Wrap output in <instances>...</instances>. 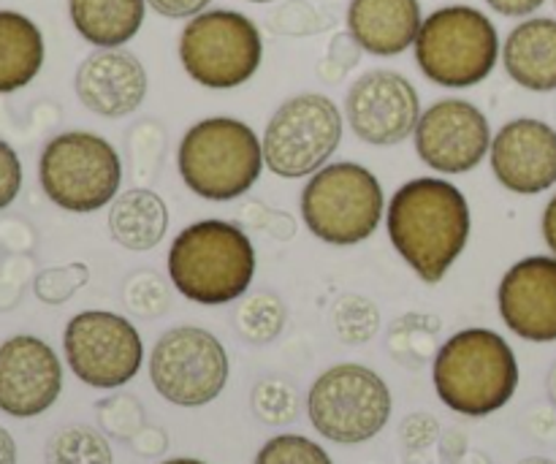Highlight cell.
I'll return each mask as SVG.
<instances>
[{
  "label": "cell",
  "instance_id": "cell-1",
  "mask_svg": "<svg viewBox=\"0 0 556 464\" xmlns=\"http://www.w3.org/2000/svg\"><path fill=\"white\" fill-rule=\"evenodd\" d=\"M386 226L405 264L434 286L470 239V204L448 179L416 177L391 196Z\"/></svg>",
  "mask_w": 556,
  "mask_h": 464
},
{
  "label": "cell",
  "instance_id": "cell-2",
  "mask_svg": "<svg viewBox=\"0 0 556 464\" xmlns=\"http://www.w3.org/2000/svg\"><path fill=\"white\" fill-rule=\"evenodd\" d=\"M166 261L172 286L206 308L242 299L255 275V248L244 228L217 217L182 228Z\"/></svg>",
  "mask_w": 556,
  "mask_h": 464
},
{
  "label": "cell",
  "instance_id": "cell-3",
  "mask_svg": "<svg viewBox=\"0 0 556 464\" xmlns=\"http://www.w3.org/2000/svg\"><path fill=\"white\" fill-rule=\"evenodd\" d=\"M432 378L445 407L467 418H486L514 400L519 362L497 331L462 329L440 346Z\"/></svg>",
  "mask_w": 556,
  "mask_h": 464
},
{
  "label": "cell",
  "instance_id": "cell-4",
  "mask_svg": "<svg viewBox=\"0 0 556 464\" xmlns=\"http://www.w3.org/2000/svg\"><path fill=\"white\" fill-rule=\"evenodd\" d=\"M264 145L237 117H206L185 130L177 168L185 188L204 201H233L264 174Z\"/></svg>",
  "mask_w": 556,
  "mask_h": 464
},
{
  "label": "cell",
  "instance_id": "cell-5",
  "mask_svg": "<svg viewBox=\"0 0 556 464\" xmlns=\"http://www.w3.org/2000/svg\"><path fill=\"white\" fill-rule=\"evenodd\" d=\"M413 49L421 74L448 90L481 85L503 58L497 25L481 9L462 3L424 16Z\"/></svg>",
  "mask_w": 556,
  "mask_h": 464
},
{
  "label": "cell",
  "instance_id": "cell-6",
  "mask_svg": "<svg viewBox=\"0 0 556 464\" xmlns=\"http://www.w3.org/2000/svg\"><path fill=\"white\" fill-rule=\"evenodd\" d=\"M179 63L206 90H237L264 63L261 27L242 11L206 9L179 33Z\"/></svg>",
  "mask_w": 556,
  "mask_h": 464
},
{
  "label": "cell",
  "instance_id": "cell-7",
  "mask_svg": "<svg viewBox=\"0 0 556 464\" xmlns=\"http://www.w3.org/2000/svg\"><path fill=\"white\" fill-rule=\"evenodd\" d=\"M383 188L367 166L329 163L302 190V221L320 242L334 248L362 244L383 221Z\"/></svg>",
  "mask_w": 556,
  "mask_h": 464
},
{
  "label": "cell",
  "instance_id": "cell-8",
  "mask_svg": "<svg viewBox=\"0 0 556 464\" xmlns=\"http://www.w3.org/2000/svg\"><path fill=\"white\" fill-rule=\"evenodd\" d=\"M38 183L54 206L87 215L117 199L123 161L103 136L68 130L43 147L38 158Z\"/></svg>",
  "mask_w": 556,
  "mask_h": 464
},
{
  "label": "cell",
  "instance_id": "cell-9",
  "mask_svg": "<svg viewBox=\"0 0 556 464\" xmlns=\"http://www.w3.org/2000/svg\"><path fill=\"white\" fill-rule=\"evenodd\" d=\"M391 391L364 364H337L318 375L307 394V416L315 432L340 446H358L383 432L391 418Z\"/></svg>",
  "mask_w": 556,
  "mask_h": 464
},
{
  "label": "cell",
  "instance_id": "cell-10",
  "mask_svg": "<svg viewBox=\"0 0 556 464\" xmlns=\"http://www.w3.org/2000/svg\"><path fill=\"white\" fill-rule=\"evenodd\" d=\"M342 112L324 92H299L277 106L266 123V168L277 177L302 179L329 163L342 141Z\"/></svg>",
  "mask_w": 556,
  "mask_h": 464
},
{
  "label": "cell",
  "instance_id": "cell-11",
  "mask_svg": "<svg viewBox=\"0 0 556 464\" xmlns=\"http://www.w3.org/2000/svg\"><path fill=\"white\" fill-rule=\"evenodd\" d=\"M150 378L157 394L172 405H210L228 384V353L212 331L177 326L152 348Z\"/></svg>",
  "mask_w": 556,
  "mask_h": 464
},
{
  "label": "cell",
  "instance_id": "cell-12",
  "mask_svg": "<svg viewBox=\"0 0 556 464\" xmlns=\"http://www.w3.org/2000/svg\"><path fill=\"white\" fill-rule=\"evenodd\" d=\"M63 348L71 373L92 389H119L136 378L144 362L136 326L106 310L74 315L65 326Z\"/></svg>",
  "mask_w": 556,
  "mask_h": 464
},
{
  "label": "cell",
  "instance_id": "cell-13",
  "mask_svg": "<svg viewBox=\"0 0 556 464\" xmlns=\"http://www.w3.org/2000/svg\"><path fill=\"white\" fill-rule=\"evenodd\" d=\"M416 152L438 174H467L492 150V128L481 109L465 98H440L416 125Z\"/></svg>",
  "mask_w": 556,
  "mask_h": 464
},
{
  "label": "cell",
  "instance_id": "cell-14",
  "mask_svg": "<svg viewBox=\"0 0 556 464\" xmlns=\"http://www.w3.org/2000/svg\"><path fill=\"white\" fill-rule=\"evenodd\" d=\"M345 117L364 145L394 147L416 134L421 98L400 71L372 68L358 76L348 90Z\"/></svg>",
  "mask_w": 556,
  "mask_h": 464
},
{
  "label": "cell",
  "instance_id": "cell-15",
  "mask_svg": "<svg viewBox=\"0 0 556 464\" xmlns=\"http://www.w3.org/2000/svg\"><path fill=\"white\" fill-rule=\"evenodd\" d=\"M63 364L33 335H16L0 346V411L11 418H36L58 402Z\"/></svg>",
  "mask_w": 556,
  "mask_h": 464
},
{
  "label": "cell",
  "instance_id": "cell-16",
  "mask_svg": "<svg viewBox=\"0 0 556 464\" xmlns=\"http://www.w3.org/2000/svg\"><path fill=\"white\" fill-rule=\"evenodd\" d=\"M489 163L505 190L538 196L556 185V128L535 117L505 123L492 139Z\"/></svg>",
  "mask_w": 556,
  "mask_h": 464
},
{
  "label": "cell",
  "instance_id": "cell-17",
  "mask_svg": "<svg viewBox=\"0 0 556 464\" xmlns=\"http://www.w3.org/2000/svg\"><path fill=\"white\" fill-rule=\"evenodd\" d=\"M500 315L521 340L556 342V255H530L510 266L497 288Z\"/></svg>",
  "mask_w": 556,
  "mask_h": 464
},
{
  "label": "cell",
  "instance_id": "cell-18",
  "mask_svg": "<svg viewBox=\"0 0 556 464\" xmlns=\"http://www.w3.org/2000/svg\"><path fill=\"white\" fill-rule=\"evenodd\" d=\"M74 90L87 112L119 120L144 103L150 79L141 60L128 49H96L76 68Z\"/></svg>",
  "mask_w": 556,
  "mask_h": 464
},
{
  "label": "cell",
  "instance_id": "cell-19",
  "mask_svg": "<svg viewBox=\"0 0 556 464\" xmlns=\"http://www.w3.org/2000/svg\"><path fill=\"white\" fill-rule=\"evenodd\" d=\"M345 22L364 52L396 58L416 43L424 14L418 0H351Z\"/></svg>",
  "mask_w": 556,
  "mask_h": 464
},
{
  "label": "cell",
  "instance_id": "cell-20",
  "mask_svg": "<svg viewBox=\"0 0 556 464\" xmlns=\"http://www.w3.org/2000/svg\"><path fill=\"white\" fill-rule=\"evenodd\" d=\"M505 74L530 92L556 90V20L527 16L503 43Z\"/></svg>",
  "mask_w": 556,
  "mask_h": 464
},
{
  "label": "cell",
  "instance_id": "cell-21",
  "mask_svg": "<svg viewBox=\"0 0 556 464\" xmlns=\"http://www.w3.org/2000/svg\"><path fill=\"white\" fill-rule=\"evenodd\" d=\"M168 231V206L155 190L130 188L109 206V234L119 248L144 253L157 248Z\"/></svg>",
  "mask_w": 556,
  "mask_h": 464
},
{
  "label": "cell",
  "instance_id": "cell-22",
  "mask_svg": "<svg viewBox=\"0 0 556 464\" xmlns=\"http://www.w3.org/2000/svg\"><path fill=\"white\" fill-rule=\"evenodd\" d=\"M147 0H68L71 25L98 49L125 47L144 25Z\"/></svg>",
  "mask_w": 556,
  "mask_h": 464
},
{
  "label": "cell",
  "instance_id": "cell-23",
  "mask_svg": "<svg viewBox=\"0 0 556 464\" xmlns=\"http://www.w3.org/2000/svg\"><path fill=\"white\" fill-rule=\"evenodd\" d=\"M41 27L20 11H0V96L30 85L43 68Z\"/></svg>",
  "mask_w": 556,
  "mask_h": 464
},
{
  "label": "cell",
  "instance_id": "cell-24",
  "mask_svg": "<svg viewBox=\"0 0 556 464\" xmlns=\"http://www.w3.org/2000/svg\"><path fill=\"white\" fill-rule=\"evenodd\" d=\"M443 321L429 313H407L394 321L389 331V351L405 369H424L432 356H438V337Z\"/></svg>",
  "mask_w": 556,
  "mask_h": 464
},
{
  "label": "cell",
  "instance_id": "cell-25",
  "mask_svg": "<svg viewBox=\"0 0 556 464\" xmlns=\"http://www.w3.org/2000/svg\"><path fill=\"white\" fill-rule=\"evenodd\" d=\"M43 462L47 464H114L112 446L106 435L92 427H65L47 440L43 449Z\"/></svg>",
  "mask_w": 556,
  "mask_h": 464
},
{
  "label": "cell",
  "instance_id": "cell-26",
  "mask_svg": "<svg viewBox=\"0 0 556 464\" xmlns=\"http://www.w3.org/2000/svg\"><path fill=\"white\" fill-rule=\"evenodd\" d=\"M288 310L280 297L269 291L250 293L237 308V331L250 346H269L286 329Z\"/></svg>",
  "mask_w": 556,
  "mask_h": 464
},
{
  "label": "cell",
  "instance_id": "cell-27",
  "mask_svg": "<svg viewBox=\"0 0 556 464\" xmlns=\"http://www.w3.org/2000/svg\"><path fill=\"white\" fill-rule=\"evenodd\" d=\"M331 321H334V331L340 342L364 346V342L378 335L380 310L372 299L362 297V293H345V297L337 299L334 310H331Z\"/></svg>",
  "mask_w": 556,
  "mask_h": 464
},
{
  "label": "cell",
  "instance_id": "cell-28",
  "mask_svg": "<svg viewBox=\"0 0 556 464\" xmlns=\"http://www.w3.org/2000/svg\"><path fill=\"white\" fill-rule=\"evenodd\" d=\"M253 413L258 416V422L269 424V427H286V424L296 422L299 416V391L291 380L277 378H261L253 389Z\"/></svg>",
  "mask_w": 556,
  "mask_h": 464
},
{
  "label": "cell",
  "instance_id": "cell-29",
  "mask_svg": "<svg viewBox=\"0 0 556 464\" xmlns=\"http://www.w3.org/2000/svg\"><path fill=\"white\" fill-rule=\"evenodd\" d=\"M125 308L139 318H161L172 308V288L157 272H134L125 280Z\"/></svg>",
  "mask_w": 556,
  "mask_h": 464
},
{
  "label": "cell",
  "instance_id": "cell-30",
  "mask_svg": "<svg viewBox=\"0 0 556 464\" xmlns=\"http://www.w3.org/2000/svg\"><path fill=\"white\" fill-rule=\"evenodd\" d=\"M96 416L106 438L125 440V443L134 440L147 427L144 407H141V402L134 394L106 397V400L96 405Z\"/></svg>",
  "mask_w": 556,
  "mask_h": 464
},
{
  "label": "cell",
  "instance_id": "cell-31",
  "mask_svg": "<svg viewBox=\"0 0 556 464\" xmlns=\"http://www.w3.org/2000/svg\"><path fill=\"white\" fill-rule=\"evenodd\" d=\"M255 464H331V456L304 435H277L258 451Z\"/></svg>",
  "mask_w": 556,
  "mask_h": 464
},
{
  "label": "cell",
  "instance_id": "cell-32",
  "mask_svg": "<svg viewBox=\"0 0 556 464\" xmlns=\"http://www.w3.org/2000/svg\"><path fill=\"white\" fill-rule=\"evenodd\" d=\"M90 280V269L87 264H68V266H52V269H43L41 275L33 283V291L41 299L43 304H63L74 297L79 288L87 286Z\"/></svg>",
  "mask_w": 556,
  "mask_h": 464
},
{
  "label": "cell",
  "instance_id": "cell-33",
  "mask_svg": "<svg viewBox=\"0 0 556 464\" xmlns=\"http://www.w3.org/2000/svg\"><path fill=\"white\" fill-rule=\"evenodd\" d=\"M326 20L315 5L307 0H291L269 14V30L282 33V36H315L324 30Z\"/></svg>",
  "mask_w": 556,
  "mask_h": 464
},
{
  "label": "cell",
  "instance_id": "cell-34",
  "mask_svg": "<svg viewBox=\"0 0 556 464\" xmlns=\"http://www.w3.org/2000/svg\"><path fill=\"white\" fill-rule=\"evenodd\" d=\"M362 52L364 49L358 47L356 38H353L351 33H337V36L331 38L329 54H326L324 63L318 65V76L326 81H340L342 76L358 63Z\"/></svg>",
  "mask_w": 556,
  "mask_h": 464
},
{
  "label": "cell",
  "instance_id": "cell-35",
  "mask_svg": "<svg viewBox=\"0 0 556 464\" xmlns=\"http://www.w3.org/2000/svg\"><path fill=\"white\" fill-rule=\"evenodd\" d=\"M22 190V163L14 147L0 139V210L11 204Z\"/></svg>",
  "mask_w": 556,
  "mask_h": 464
},
{
  "label": "cell",
  "instance_id": "cell-36",
  "mask_svg": "<svg viewBox=\"0 0 556 464\" xmlns=\"http://www.w3.org/2000/svg\"><path fill=\"white\" fill-rule=\"evenodd\" d=\"M242 217H244V223H248V226L261 228V231H266L269 237H275V239H291L293 237V234L282 231V226L296 228V223H293L291 215H282V212H271L269 206L261 204V201H253V204L244 206Z\"/></svg>",
  "mask_w": 556,
  "mask_h": 464
},
{
  "label": "cell",
  "instance_id": "cell-37",
  "mask_svg": "<svg viewBox=\"0 0 556 464\" xmlns=\"http://www.w3.org/2000/svg\"><path fill=\"white\" fill-rule=\"evenodd\" d=\"M400 435L405 449L421 451V449H429V446L438 440L440 424L438 418L429 416V413H413V416H407L405 422H402Z\"/></svg>",
  "mask_w": 556,
  "mask_h": 464
},
{
  "label": "cell",
  "instance_id": "cell-38",
  "mask_svg": "<svg viewBox=\"0 0 556 464\" xmlns=\"http://www.w3.org/2000/svg\"><path fill=\"white\" fill-rule=\"evenodd\" d=\"M147 5L166 20H193L195 14L210 9L212 0H147Z\"/></svg>",
  "mask_w": 556,
  "mask_h": 464
},
{
  "label": "cell",
  "instance_id": "cell-39",
  "mask_svg": "<svg viewBox=\"0 0 556 464\" xmlns=\"http://www.w3.org/2000/svg\"><path fill=\"white\" fill-rule=\"evenodd\" d=\"M546 0H486V5L492 11L503 16H530L535 14Z\"/></svg>",
  "mask_w": 556,
  "mask_h": 464
},
{
  "label": "cell",
  "instance_id": "cell-40",
  "mask_svg": "<svg viewBox=\"0 0 556 464\" xmlns=\"http://www.w3.org/2000/svg\"><path fill=\"white\" fill-rule=\"evenodd\" d=\"M541 231H543V239H546L548 250H552V253L556 255V193L552 196V201L546 204V210H543Z\"/></svg>",
  "mask_w": 556,
  "mask_h": 464
},
{
  "label": "cell",
  "instance_id": "cell-41",
  "mask_svg": "<svg viewBox=\"0 0 556 464\" xmlns=\"http://www.w3.org/2000/svg\"><path fill=\"white\" fill-rule=\"evenodd\" d=\"M0 464H16V443L3 427H0Z\"/></svg>",
  "mask_w": 556,
  "mask_h": 464
},
{
  "label": "cell",
  "instance_id": "cell-42",
  "mask_svg": "<svg viewBox=\"0 0 556 464\" xmlns=\"http://www.w3.org/2000/svg\"><path fill=\"white\" fill-rule=\"evenodd\" d=\"M548 397H552V402H554V407H556V362H554V367H552V373H548Z\"/></svg>",
  "mask_w": 556,
  "mask_h": 464
},
{
  "label": "cell",
  "instance_id": "cell-43",
  "mask_svg": "<svg viewBox=\"0 0 556 464\" xmlns=\"http://www.w3.org/2000/svg\"><path fill=\"white\" fill-rule=\"evenodd\" d=\"M519 464H556L554 460H546V456H530V460L519 462Z\"/></svg>",
  "mask_w": 556,
  "mask_h": 464
},
{
  "label": "cell",
  "instance_id": "cell-44",
  "mask_svg": "<svg viewBox=\"0 0 556 464\" xmlns=\"http://www.w3.org/2000/svg\"><path fill=\"white\" fill-rule=\"evenodd\" d=\"M163 464H206V462H201V460H188V456H182V460H168V462H163Z\"/></svg>",
  "mask_w": 556,
  "mask_h": 464
},
{
  "label": "cell",
  "instance_id": "cell-45",
  "mask_svg": "<svg viewBox=\"0 0 556 464\" xmlns=\"http://www.w3.org/2000/svg\"><path fill=\"white\" fill-rule=\"evenodd\" d=\"M248 3H255V5H266V3H275V0H248Z\"/></svg>",
  "mask_w": 556,
  "mask_h": 464
}]
</instances>
